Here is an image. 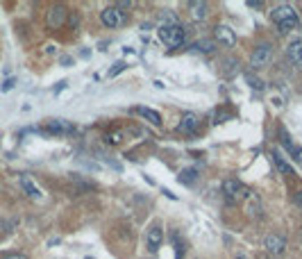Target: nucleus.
Returning a JSON list of instances; mask_svg holds the SVG:
<instances>
[{
    "mask_svg": "<svg viewBox=\"0 0 302 259\" xmlns=\"http://www.w3.org/2000/svg\"><path fill=\"white\" fill-rule=\"evenodd\" d=\"M162 241H164V229L162 225H153L148 229V250L153 252H157L159 250V246H162Z\"/></svg>",
    "mask_w": 302,
    "mask_h": 259,
    "instance_id": "ddd939ff",
    "label": "nucleus"
},
{
    "mask_svg": "<svg viewBox=\"0 0 302 259\" xmlns=\"http://www.w3.org/2000/svg\"><path fill=\"white\" fill-rule=\"evenodd\" d=\"M100 21L105 27H120L128 21V14H125L123 9H118L116 5H111V7H105L100 12Z\"/></svg>",
    "mask_w": 302,
    "mask_h": 259,
    "instance_id": "20e7f679",
    "label": "nucleus"
},
{
    "mask_svg": "<svg viewBox=\"0 0 302 259\" xmlns=\"http://www.w3.org/2000/svg\"><path fill=\"white\" fill-rule=\"evenodd\" d=\"M66 87V82H57V87H55V91H62Z\"/></svg>",
    "mask_w": 302,
    "mask_h": 259,
    "instance_id": "7c9ffc66",
    "label": "nucleus"
},
{
    "mask_svg": "<svg viewBox=\"0 0 302 259\" xmlns=\"http://www.w3.org/2000/svg\"><path fill=\"white\" fill-rule=\"evenodd\" d=\"M298 162H300V164H302V157H300V159H298Z\"/></svg>",
    "mask_w": 302,
    "mask_h": 259,
    "instance_id": "473e14b6",
    "label": "nucleus"
},
{
    "mask_svg": "<svg viewBox=\"0 0 302 259\" xmlns=\"http://www.w3.org/2000/svg\"><path fill=\"white\" fill-rule=\"evenodd\" d=\"M134 114H139L143 121H148V123H153V125H162V114L159 111H155V109H150V107H134Z\"/></svg>",
    "mask_w": 302,
    "mask_h": 259,
    "instance_id": "4468645a",
    "label": "nucleus"
},
{
    "mask_svg": "<svg viewBox=\"0 0 302 259\" xmlns=\"http://www.w3.org/2000/svg\"><path fill=\"white\" fill-rule=\"evenodd\" d=\"M214 37L216 41H221L223 46H234L236 43V32L230 25H216L214 27Z\"/></svg>",
    "mask_w": 302,
    "mask_h": 259,
    "instance_id": "9b49d317",
    "label": "nucleus"
},
{
    "mask_svg": "<svg viewBox=\"0 0 302 259\" xmlns=\"http://www.w3.org/2000/svg\"><path fill=\"white\" fill-rule=\"evenodd\" d=\"M3 259H27V257L21 255V252H12V255H5Z\"/></svg>",
    "mask_w": 302,
    "mask_h": 259,
    "instance_id": "a878e982",
    "label": "nucleus"
},
{
    "mask_svg": "<svg viewBox=\"0 0 302 259\" xmlns=\"http://www.w3.org/2000/svg\"><path fill=\"white\" fill-rule=\"evenodd\" d=\"M270 18H273V23H275L277 30H280L282 34L295 30V27L300 25V18H298V14H295V9L291 7V5H277V7L270 12Z\"/></svg>",
    "mask_w": 302,
    "mask_h": 259,
    "instance_id": "f257e3e1",
    "label": "nucleus"
},
{
    "mask_svg": "<svg viewBox=\"0 0 302 259\" xmlns=\"http://www.w3.org/2000/svg\"><path fill=\"white\" fill-rule=\"evenodd\" d=\"M66 18H68V9L64 7V5H55V7L48 12V27H52V30H59L62 25L66 23Z\"/></svg>",
    "mask_w": 302,
    "mask_h": 259,
    "instance_id": "423d86ee",
    "label": "nucleus"
},
{
    "mask_svg": "<svg viewBox=\"0 0 302 259\" xmlns=\"http://www.w3.org/2000/svg\"><path fill=\"white\" fill-rule=\"evenodd\" d=\"M71 25H73V30H77V14L73 12V16H71Z\"/></svg>",
    "mask_w": 302,
    "mask_h": 259,
    "instance_id": "cd10ccee",
    "label": "nucleus"
},
{
    "mask_svg": "<svg viewBox=\"0 0 302 259\" xmlns=\"http://www.w3.org/2000/svg\"><path fill=\"white\" fill-rule=\"evenodd\" d=\"M21 187H23V191L27 193V198L37 200V203H43V191L37 187V182H34L30 175H21Z\"/></svg>",
    "mask_w": 302,
    "mask_h": 259,
    "instance_id": "9d476101",
    "label": "nucleus"
},
{
    "mask_svg": "<svg viewBox=\"0 0 302 259\" xmlns=\"http://www.w3.org/2000/svg\"><path fill=\"white\" fill-rule=\"evenodd\" d=\"M14 84H16V80H14V77H9V80L3 82V87H0V89H3V91H9V89H14Z\"/></svg>",
    "mask_w": 302,
    "mask_h": 259,
    "instance_id": "393cba45",
    "label": "nucleus"
},
{
    "mask_svg": "<svg viewBox=\"0 0 302 259\" xmlns=\"http://www.w3.org/2000/svg\"><path fill=\"white\" fill-rule=\"evenodd\" d=\"M293 200H295V205H298V207L302 209V189H300L298 193H295V198H293Z\"/></svg>",
    "mask_w": 302,
    "mask_h": 259,
    "instance_id": "bb28decb",
    "label": "nucleus"
},
{
    "mask_svg": "<svg viewBox=\"0 0 302 259\" xmlns=\"http://www.w3.org/2000/svg\"><path fill=\"white\" fill-rule=\"evenodd\" d=\"M43 134H68V132H73V125L68 123V121H62V119H50L43 123L41 128Z\"/></svg>",
    "mask_w": 302,
    "mask_h": 259,
    "instance_id": "0eeeda50",
    "label": "nucleus"
},
{
    "mask_svg": "<svg viewBox=\"0 0 302 259\" xmlns=\"http://www.w3.org/2000/svg\"><path fill=\"white\" fill-rule=\"evenodd\" d=\"M270 62H273V46L270 43L257 46L255 52H252V57H250V64L255 68H264V66H268Z\"/></svg>",
    "mask_w": 302,
    "mask_h": 259,
    "instance_id": "39448f33",
    "label": "nucleus"
},
{
    "mask_svg": "<svg viewBox=\"0 0 302 259\" xmlns=\"http://www.w3.org/2000/svg\"><path fill=\"white\" fill-rule=\"evenodd\" d=\"M62 64H64V66H71V64H73V57H62Z\"/></svg>",
    "mask_w": 302,
    "mask_h": 259,
    "instance_id": "c756f323",
    "label": "nucleus"
},
{
    "mask_svg": "<svg viewBox=\"0 0 302 259\" xmlns=\"http://www.w3.org/2000/svg\"><path fill=\"white\" fill-rule=\"evenodd\" d=\"M159 39L168 48H182L187 41V30L179 23H162L159 25Z\"/></svg>",
    "mask_w": 302,
    "mask_h": 259,
    "instance_id": "f03ea898",
    "label": "nucleus"
},
{
    "mask_svg": "<svg viewBox=\"0 0 302 259\" xmlns=\"http://www.w3.org/2000/svg\"><path fill=\"white\" fill-rule=\"evenodd\" d=\"M123 68H125V62H116V64H114V68H111V71H109V77H116L120 71H123Z\"/></svg>",
    "mask_w": 302,
    "mask_h": 259,
    "instance_id": "4be33fe9",
    "label": "nucleus"
},
{
    "mask_svg": "<svg viewBox=\"0 0 302 259\" xmlns=\"http://www.w3.org/2000/svg\"><path fill=\"white\" fill-rule=\"evenodd\" d=\"M198 130H200V119H198V114H191V111L184 114L177 125V132H182V134H196Z\"/></svg>",
    "mask_w": 302,
    "mask_h": 259,
    "instance_id": "6e6552de",
    "label": "nucleus"
},
{
    "mask_svg": "<svg viewBox=\"0 0 302 259\" xmlns=\"http://www.w3.org/2000/svg\"><path fill=\"white\" fill-rule=\"evenodd\" d=\"M246 80L250 82V87H252V89H261V87H264V82H261L259 77H255L252 73H246Z\"/></svg>",
    "mask_w": 302,
    "mask_h": 259,
    "instance_id": "412c9836",
    "label": "nucleus"
},
{
    "mask_svg": "<svg viewBox=\"0 0 302 259\" xmlns=\"http://www.w3.org/2000/svg\"><path fill=\"white\" fill-rule=\"evenodd\" d=\"M193 48H198L200 52H212L214 50V41L212 39H200V41L193 43Z\"/></svg>",
    "mask_w": 302,
    "mask_h": 259,
    "instance_id": "aec40b11",
    "label": "nucleus"
},
{
    "mask_svg": "<svg viewBox=\"0 0 302 259\" xmlns=\"http://www.w3.org/2000/svg\"><path fill=\"white\" fill-rule=\"evenodd\" d=\"M212 119H214V123H223V121L227 119V114H225V111H221V109H216V111H214Z\"/></svg>",
    "mask_w": 302,
    "mask_h": 259,
    "instance_id": "5701e85b",
    "label": "nucleus"
},
{
    "mask_svg": "<svg viewBox=\"0 0 302 259\" xmlns=\"http://www.w3.org/2000/svg\"><path fill=\"white\" fill-rule=\"evenodd\" d=\"M173 248H175V259H182L184 257V252H187V243H184V239L179 237L177 232H173Z\"/></svg>",
    "mask_w": 302,
    "mask_h": 259,
    "instance_id": "a211bd4d",
    "label": "nucleus"
},
{
    "mask_svg": "<svg viewBox=\"0 0 302 259\" xmlns=\"http://www.w3.org/2000/svg\"><path fill=\"white\" fill-rule=\"evenodd\" d=\"M248 7H255V9H261V7H264V3H252V0H250V3H248Z\"/></svg>",
    "mask_w": 302,
    "mask_h": 259,
    "instance_id": "c85d7f7f",
    "label": "nucleus"
},
{
    "mask_svg": "<svg viewBox=\"0 0 302 259\" xmlns=\"http://www.w3.org/2000/svg\"><path fill=\"white\" fill-rule=\"evenodd\" d=\"M282 146L286 148V153H289L291 157H295V159L302 157V148L298 143H293V139L289 136V132H286V130H282Z\"/></svg>",
    "mask_w": 302,
    "mask_h": 259,
    "instance_id": "f3484780",
    "label": "nucleus"
},
{
    "mask_svg": "<svg viewBox=\"0 0 302 259\" xmlns=\"http://www.w3.org/2000/svg\"><path fill=\"white\" fill-rule=\"evenodd\" d=\"M264 243H266V250L275 257L284 255V250H286V241H284V237H280V234H268Z\"/></svg>",
    "mask_w": 302,
    "mask_h": 259,
    "instance_id": "1a4fd4ad",
    "label": "nucleus"
},
{
    "mask_svg": "<svg viewBox=\"0 0 302 259\" xmlns=\"http://www.w3.org/2000/svg\"><path fill=\"white\" fill-rule=\"evenodd\" d=\"M248 195H250L248 187L243 182H238L236 178H227L225 182H223V198H225L230 205L241 203V200H246Z\"/></svg>",
    "mask_w": 302,
    "mask_h": 259,
    "instance_id": "7ed1b4c3",
    "label": "nucleus"
},
{
    "mask_svg": "<svg viewBox=\"0 0 302 259\" xmlns=\"http://www.w3.org/2000/svg\"><path fill=\"white\" fill-rule=\"evenodd\" d=\"M236 259H248V257H246V255H238V257H236Z\"/></svg>",
    "mask_w": 302,
    "mask_h": 259,
    "instance_id": "2f4dec72",
    "label": "nucleus"
},
{
    "mask_svg": "<svg viewBox=\"0 0 302 259\" xmlns=\"http://www.w3.org/2000/svg\"><path fill=\"white\" fill-rule=\"evenodd\" d=\"M118 141H123V132H111V134H109V143H118Z\"/></svg>",
    "mask_w": 302,
    "mask_h": 259,
    "instance_id": "b1692460",
    "label": "nucleus"
},
{
    "mask_svg": "<svg viewBox=\"0 0 302 259\" xmlns=\"http://www.w3.org/2000/svg\"><path fill=\"white\" fill-rule=\"evenodd\" d=\"M286 57L295 68H302V39H295V41L289 43L286 48Z\"/></svg>",
    "mask_w": 302,
    "mask_h": 259,
    "instance_id": "f8f14e48",
    "label": "nucleus"
},
{
    "mask_svg": "<svg viewBox=\"0 0 302 259\" xmlns=\"http://www.w3.org/2000/svg\"><path fill=\"white\" fill-rule=\"evenodd\" d=\"M270 159H273L275 168L280 170L282 175H293V166H291L284 157H282V153H280V150H273V153H270Z\"/></svg>",
    "mask_w": 302,
    "mask_h": 259,
    "instance_id": "dca6fc26",
    "label": "nucleus"
},
{
    "mask_svg": "<svg viewBox=\"0 0 302 259\" xmlns=\"http://www.w3.org/2000/svg\"><path fill=\"white\" fill-rule=\"evenodd\" d=\"M177 180H179L182 184H187V187H191V184L198 180V170H196V168H184L182 173L177 175Z\"/></svg>",
    "mask_w": 302,
    "mask_h": 259,
    "instance_id": "6ab92c4d",
    "label": "nucleus"
},
{
    "mask_svg": "<svg viewBox=\"0 0 302 259\" xmlns=\"http://www.w3.org/2000/svg\"><path fill=\"white\" fill-rule=\"evenodd\" d=\"M207 9H209V5L202 3V0L189 3V14H191L193 21H204V18H207Z\"/></svg>",
    "mask_w": 302,
    "mask_h": 259,
    "instance_id": "2eb2a0df",
    "label": "nucleus"
}]
</instances>
